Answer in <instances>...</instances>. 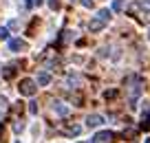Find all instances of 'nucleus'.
<instances>
[{
    "instance_id": "nucleus-7",
    "label": "nucleus",
    "mask_w": 150,
    "mask_h": 143,
    "mask_svg": "<svg viewBox=\"0 0 150 143\" xmlns=\"http://www.w3.org/2000/svg\"><path fill=\"white\" fill-rule=\"evenodd\" d=\"M104 27H106V22H102V20H99V18H93V20H91V22H88V29H91V31H93V33L102 31Z\"/></svg>"
},
{
    "instance_id": "nucleus-18",
    "label": "nucleus",
    "mask_w": 150,
    "mask_h": 143,
    "mask_svg": "<svg viewBox=\"0 0 150 143\" xmlns=\"http://www.w3.org/2000/svg\"><path fill=\"white\" fill-rule=\"evenodd\" d=\"M13 130H16V132H22V130H24V123H22V121H16V123H13Z\"/></svg>"
},
{
    "instance_id": "nucleus-20",
    "label": "nucleus",
    "mask_w": 150,
    "mask_h": 143,
    "mask_svg": "<svg viewBox=\"0 0 150 143\" xmlns=\"http://www.w3.org/2000/svg\"><path fill=\"white\" fill-rule=\"evenodd\" d=\"M49 7H51V9H57V7H60V2H57V0H49Z\"/></svg>"
},
{
    "instance_id": "nucleus-17",
    "label": "nucleus",
    "mask_w": 150,
    "mask_h": 143,
    "mask_svg": "<svg viewBox=\"0 0 150 143\" xmlns=\"http://www.w3.org/2000/svg\"><path fill=\"white\" fill-rule=\"evenodd\" d=\"M7 108H9V101H7L5 97H0V112H5Z\"/></svg>"
},
{
    "instance_id": "nucleus-14",
    "label": "nucleus",
    "mask_w": 150,
    "mask_h": 143,
    "mask_svg": "<svg viewBox=\"0 0 150 143\" xmlns=\"http://www.w3.org/2000/svg\"><path fill=\"white\" fill-rule=\"evenodd\" d=\"M124 9V0H112V11H122Z\"/></svg>"
},
{
    "instance_id": "nucleus-5",
    "label": "nucleus",
    "mask_w": 150,
    "mask_h": 143,
    "mask_svg": "<svg viewBox=\"0 0 150 143\" xmlns=\"http://www.w3.org/2000/svg\"><path fill=\"white\" fill-rule=\"evenodd\" d=\"M102 123H104L102 115H88V117H86V125H88V128H99Z\"/></svg>"
},
{
    "instance_id": "nucleus-12",
    "label": "nucleus",
    "mask_w": 150,
    "mask_h": 143,
    "mask_svg": "<svg viewBox=\"0 0 150 143\" xmlns=\"http://www.w3.org/2000/svg\"><path fill=\"white\" fill-rule=\"evenodd\" d=\"M141 128H144V130H150V110H146L144 117H141Z\"/></svg>"
},
{
    "instance_id": "nucleus-1",
    "label": "nucleus",
    "mask_w": 150,
    "mask_h": 143,
    "mask_svg": "<svg viewBox=\"0 0 150 143\" xmlns=\"http://www.w3.org/2000/svg\"><path fill=\"white\" fill-rule=\"evenodd\" d=\"M141 90H144V86H141V77L135 75V77H132V86H130V99H128V101H130V108L137 106V99H139Z\"/></svg>"
},
{
    "instance_id": "nucleus-16",
    "label": "nucleus",
    "mask_w": 150,
    "mask_h": 143,
    "mask_svg": "<svg viewBox=\"0 0 150 143\" xmlns=\"http://www.w3.org/2000/svg\"><path fill=\"white\" fill-rule=\"evenodd\" d=\"M0 40H9V29L0 27Z\"/></svg>"
},
{
    "instance_id": "nucleus-9",
    "label": "nucleus",
    "mask_w": 150,
    "mask_h": 143,
    "mask_svg": "<svg viewBox=\"0 0 150 143\" xmlns=\"http://www.w3.org/2000/svg\"><path fill=\"white\" fill-rule=\"evenodd\" d=\"M80 132H82V125H77V123H71L64 128V134H69V137H77Z\"/></svg>"
},
{
    "instance_id": "nucleus-13",
    "label": "nucleus",
    "mask_w": 150,
    "mask_h": 143,
    "mask_svg": "<svg viewBox=\"0 0 150 143\" xmlns=\"http://www.w3.org/2000/svg\"><path fill=\"white\" fill-rule=\"evenodd\" d=\"M2 75H5V79H11L16 75V68H13V66H7V68L2 70Z\"/></svg>"
},
{
    "instance_id": "nucleus-26",
    "label": "nucleus",
    "mask_w": 150,
    "mask_h": 143,
    "mask_svg": "<svg viewBox=\"0 0 150 143\" xmlns=\"http://www.w3.org/2000/svg\"><path fill=\"white\" fill-rule=\"evenodd\" d=\"M16 143H20V141H16Z\"/></svg>"
},
{
    "instance_id": "nucleus-2",
    "label": "nucleus",
    "mask_w": 150,
    "mask_h": 143,
    "mask_svg": "<svg viewBox=\"0 0 150 143\" xmlns=\"http://www.w3.org/2000/svg\"><path fill=\"white\" fill-rule=\"evenodd\" d=\"M35 90H38V86H35V82L33 79H22V82L18 84V92L20 95H24V97H33L35 95Z\"/></svg>"
},
{
    "instance_id": "nucleus-24",
    "label": "nucleus",
    "mask_w": 150,
    "mask_h": 143,
    "mask_svg": "<svg viewBox=\"0 0 150 143\" xmlns=\"http://www.w3.org/2000/svg\"><path fill=\"white\" fill-rule=\"evenodd\" d=\"M42 2H44V0H33V5H38V7L42 5Z\"/></svg>"
},
{
    "instance_id": "nucleus-8",
    "label": "nucleus",
    "mask_w": 150,
    "mask_h": 143,
    "mask_svg": "<svg viewBox=\"0 0 150 143\" xmlns=\"http://www.w3.org/2000/svg\"><path fill=\"white\" fill-rule=\"evenodd\" d=\"M38 86H49L51 84V75L47 73V70H42V73H38Z\"/></svg>"
},
{
    "instance_id": "nucleus-10",
    "label": "nucleus",
    "mask_w": 150,
    "mask_h": 143,
    "mask_svg": "<svg viewBox=\"0 0 150 143\" xmlns=\"http://www.w3.org/2000/svg\"><path fill=\"white\" fill-rule=\"evenodd\" d=\"M66 84H69L71 88H77L82 84V77L80 75H69V77H66Z\"/></svg>"
},
{
    "instance_id": "nucleus-23",
    "label": "nucleus",
    "mask_w": 150,
    "mask_h": 143,
    "mask_svg": "<svg viewBox=\"0 0 150 143\" xmlns=\"http://www.w3.org/2000/svg\"><path fill=\"white\" fill-rule=\"evenodd\" d=\"M24 5H27L29 9H31V7H33V0H24Z\"/></svg>"
},
{
    "instance_id": "nucleus-25",
    "label": "nucleus",
    "mask_w": 150,
    "mask_h": 143,
    "mask_svg": "<svg viewBox=\"0 0 150 143\" xmlns=\"http://www.w3.org/2000/svg\"><path fill=\"white\" fill-rule=\"evenodd\" d=\"M146 143H150V139H146Z\"/></svg>"
},
{
    "instance_id": "nucleus-4",
    "label": "nucleus",
    "mask_w": 150,
    "mask_h": 143,
    "mask_svg": "<svg viewBox=\"0 0 150 143\" xmlns=\"http://www.w3.org/2000/svg\"><path fill=\"white\" fill-rule=\"evenodd\" d=\"M53 112H55L57 117H66L71 112V108L66 106V104H62V101H53Z\"/></svg>"
},
{
    "instance_id": "nucleus-3",
    "label": "nucleus",
    "mask_w": 150,
    "mask_h": 143,
    "mask_svg": "<svg viewBox=\"0 0 150 143\" xmlns=\"http://www.w3.org/2000/svg\"><path fill=\"white\" fill-rule=\"evenodd\" d=\"M24 49H27V42L24 40H20V37H11L9 40V51L18 53V51H24Z\"/></svg>"
},
{
    "instance_id": "nucleus-19",
    "label": "nucleus",
    "mask_w": 150,
    "mask_h": 143,
    "mask_svg": "<svg viewBox=\"0 0 150 143\" xmlns=\"http://www.w3.org/2000/svg\"><path fill=\"white\" fill-rule=\"evenodd\" d=\"M29 112H31V115H38V104H35V101L29 104Z\"/></svg>"
},
{
    "instance_id": "nucleus-21",
    "label": "nucleus",
    "mask_w": 150,
    "mask_h": 143,
    "mask_svg": "<svg viewBox=\"0 0 150 143\" xmlns=\"http://www.w3.org/2000/svg\"><path fill=\"white\" fill-rule=\"evenodd\" d=\"M2 134H5V125H2V121H0V141H2Z\"/></svg>"
},
{
    "instance_id": "nucleus-11",
    "label": "nucleus",
    "mask_w": 150,
    "mask_h": 143,
    "mask_svg": "<svg viewBox=\"0 0 150 143\" xmlns=\"http://www.w3.org/2000/svg\"><path fill=\"white\" fill-rule=\"evenodd\" d=\"M95 18H99L102 22H108V20H110V9H99Z\"/></svg>"
},
{
    "instance_id": "nucleus-27",
    "label": "nucleus",
    "mask_w": 150,
    "mask_h": 143,
    "mask_svg": "<svg viewBox=\"0 0 150 143\" xmlns=\"http://www.w3.org/2000/svg\"><path fill=\"white\" fill-rule=\"evenodd\" d=\"M77 143H82V141H77Z\"/></svg>"
},
{
    "instance_id": "nucleus-22",
    "label": "nucleus",
    "mask_w": 150,
    "mask_h": 143,
    "mask_svg": "<svg viewBox=\"0 0 150 143\" xmlns=\"http://www.w3.org/2000/svg\"><path fill=\"white\" fill-rule=\"evenodd\" d=\"M82 5H84V7H91L93 2H91V0H82Z\"/></svg>"
},
{
    "instance_id": "nucleus-15",
    "label": "nucleus",
    "mask_w": 150,
    "mask_h": 143,
    "mask_svg": "<svg viewBox=\"0 0 150 143\" xmlns=\"http://www.w3.org/2000/svg\"><path fill=\"white\" fill-rule=\"evenodd\" d=\"M117 95H119V92L115 90V88H112V90H106V92H104V99H115Z\"/></svg>"
},
{
    "instance_id": "nucleus-6",
    "label": "nucleus",
    "mask_w": 150,
    "mask_h": 143,
    "mask_svg": "<svg viewBox=\"0 0 150 143\" xmlns=\"http://www.w3.org/2000/svg\"><path fill=\"white\" fill-rule=\"evenodd\" d=\"M112 137H115V134H112L110 130H102V132L95 134V141H97V143H106V141H110Z\"/></svg>"
}]
</instances>
